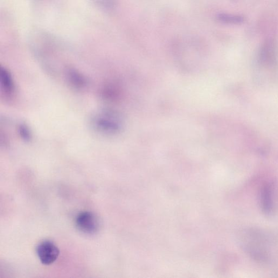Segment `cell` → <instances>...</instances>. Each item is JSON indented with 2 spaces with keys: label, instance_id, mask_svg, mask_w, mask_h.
I'll use <instances>...</instances> for the list:
<instances>
[{
  "label": "cell",
  "instance_id": "1",
  "mask_svg": "<svg viewBox=\"0 0 278 278\" xmlns=\"http://www.w3.org/2000/svg\"><path fill=\"white\" fill-rule=\"evenodd\" d=\"M239 240L244 251L253 259L260 261L268 260L267 239L262 232L253 229H246L241 232Z\"/></svg>",
  "mask_w": 278,
  "mask_h": 278
},
{
  "label": "cell",
  "instance_id": "8",
  "mask_svg": "<svg viewBox=\"0 0 278 278\" xmlns=\"http://www.w3.org/2000/svg\"><path fill=\"white\" fill-rule=\"evenodd\" d=\"M19 134L21 137L25 142H29L32 138L31 130L27 125L25 124H20L18 127Z\"/></svg>",
  "mask_w": 278,
  "mask_h": 278
},
{
  "label": "cell",
  "instance_id": "6",
  "mask_svg": "<svg viewBox=\"0 0 278 278\" xmlns=\"http://www.w3.org/2000/svg\"><path fill=\"white\" fill-rule=\"evenodd\" d=\"M273 189L272 185L267 184L263 187L261 194V204L264 213L269 214L273 210Z\"/></svg>",
  "mask_w": 278,
  "mask_h": 278
},
{
  "label": "cell",
  "instance_id": "5",
  "mask_svg": "<svg viewBox=\"0 0 278 278\" xmlns=\"http://www.w3.org/2000/svg\"><path fill=\"white\" fill-rule=\"evenodd\" d=\"M0 78L2 92L6 96H12L15 93L16 87L12 76L8 69L1 67Z\"/></svg>",
  "mask_w": 278,
  "mask_h": 278
},
{
  "label": "cell",
  "instance_id": "4",
  "mask_svg": "<svg viewBox=\"0 0 278 278\" xmlns=\"http://www.w3.org/2000/svg\"><path fill=\"white\" fill-rule=\"evenodd\" d=\"M76 225L79 230L89 234L95 233L99 228V221L95 215L88 212H82L78 215Z\"/></svg>",
  "mask_w": 278,
  "mask_h": 278
},
{
  "label": "cell",
  "instance_id": "7",
  "mask_svg": "<svg viewBox=\"0 0 278 278\" xmlns=\"http://www.w3.org/2000/svg\"><path fill=\"white\" fill-rule=\"evenodd\" d=\"M67 78L71 85L75 88H84L87 85V80L85 76L76 70H68L67 72Z\"/></svg>",
  "mask_w": 278,
  "mask_h": 278
},
{
  "label": "cell",
  "instance_id": "2",
  "mask_svg": "<svg viewBox=\"0 0 278 278\" xmlns=\"http://www.w3.org/2000/svg\"><path fill=\"white\" fill-rule=\"evenodd\" d=\"M93 127L99 133L112 134L116 133L120 128L119 119L112 113L101 112L93 116Z\"/></svg>",
  "mask_w": 278,
  "mask_h": 278
},
{
  "label": "cell",
  "instance_id": "9",
  "mask_svg": "<svg viewBox=\"0 0 278 278\" xmlns=\"http://www.w3.org/2000/svg\"><path fill=\"white\" fill-rule=\"evenodd\" d=\"M219 20L227 23L239 24L243 22V18L239 16L221 15L219 17Z\"/></svg>",
  "mask_w": 278,
  "mask_h": 278
},
{
  "label": "cell",
  "instance_id": "3",
  "mask_svg": "<svg viewBox=\"0 0 278 278\" xmlns=\"http://www.w3.org/2000/svg\"><path fill=\"white\" fill-rule=\"evenodd\" d=\"M37 253L41 263L49 265L58 258L59 250L53 242L45 241L40 243L37 247Z\"/></svg>",
  "mask_w": 278,
  "mask_h": 278
}]
</instances>
